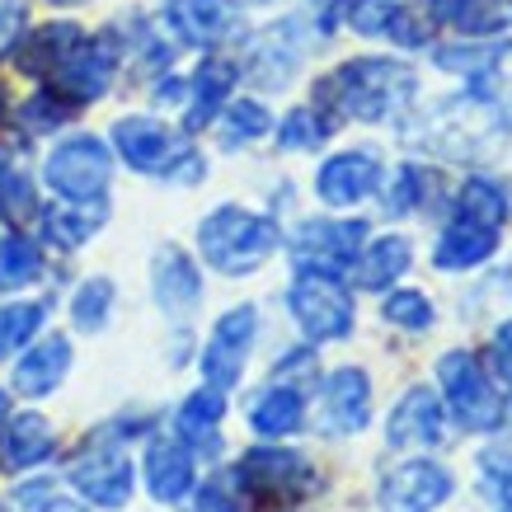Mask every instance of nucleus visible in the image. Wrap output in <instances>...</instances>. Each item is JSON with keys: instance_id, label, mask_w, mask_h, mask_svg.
<instances>
[{"instance_id": "a18cd8bd", "label": "nucleus", "mask_w": 512, "mask_h": 512, "mask_svg": "<svg viewBox=\"0 0 512 512\" xmlns=\"http://www.w3.org/2000/svg\"><path fill=\"white\" fill-rule=\"evenodd\" d=\"M5 414H10V400H5V390H0V423H5Z\"/></svg>"}, {"instance_id": "4c0bfd02", "label": "nucleus", "mask_w": 512, "mask_h": 512, "mask_svg": "<svg viewBox=\"0 0 512 512\" xmlns=\"http://www.w3.org/2000/svg\"><path fill=\"white\" fill-rule=\"evenodd\" d=\"M423 188H428V170H419V165H400V174H395V184H390L386 212H390V217H404V212H419V207H423Z\"/></svg>"}, {"instance_id": "4468645a", "label": "nucleus", "mask_w": 512, "mask_h": 512, "mask_svg": "<svg viewBox=\"0 0 512 512\" xmlns=\"http://www.w3.org/2000/svg\"><path fill=\"white\" fill-rule=\"evenodd\" d=\"M113 71H118V52H113L104 38H80L71 52L62 57V66L52 71L57 90L76 104H90V99H104L113 85Z\"/></svg>"}, {"instance_id": "c756f323", "label": "nucleus", "mask_w": 512, "mask_h": 512, "mask_svg": "<svg viewBox=\"0 0 512 512\" xmlns=\"http://www.w3.org/2000/svg\"><path fill=\"white\" fill-rule=\"evenodd\" d=\"M80 38H85V33H80L76 24H47V29H38L29 38V47H24V71H33V76H52Z\"/></svg>"}, {"instance_id": "37998d69", "label": "nucleus", "mask_w": 512, "mask_h": 512, "mask_svg": "<svg viewBox=\"0 0 512 512\" xmlns=\"http://www.w3.org/2000/svg\"><path fill=\"white\" fill-rule=\"evenodd\" d=\"M494 367H498V376L512 386V320H503V325L494 329Z\"/></svg>"}, {"instance_id": "412c9836", "label": "nucleus", "mask_w": 512, "mask_h": 512, "mask_svg": "<svg viewBox=\"0 0 512 512\" xmlns=\"http://www.w3.org/2000/svg\"><path fill=\"white\" fill-rule=\"evenodd\" d=\"M57 451V433L43 414H5L0 423V456L10 470H33L43 466L47 456Z\"/></svg>"}, {"instance_id": "cd10ccee", "label": "nucleus", "mask_w": 512, "mask_h": 512, "mask_svg": "<svg viewBox=\"0 0 512 512\" xmlns=\"http://www.w3.org/2000/svg\"><path fill=\"white\" fill-rule=\"evenodd\" d=\"M109 217L104 202H66V207H47L43 212V235L57 249H80Z\"/></svg>"}, {"instance_id": "f8f14e48", "label": "nucleus", "mask_w": 512, "mask_h": 512, "mask_svg": "<svg viewBox=\"0 0 512 512\" xmlns=\"http://www.w3.org/2000/svg\"><path fill=\"white\" fill-rule=\"evenodd\" d=\"M372 419V376L362 367H339L320 390V428L329 437H353Z\"/></svg>"}, {"instance_id": "7c9ffc66", "label": "nucleus", "mask_w": 512, "mask_h": 512, "mask_svg": "<svg viewBox=\"0 0 512 512\" xmlns=\"http://www.w3.org/2000/svg\"><path fill=\"white\" fill-rule=\"evenodd\" d=\"M43 273V249L33 245L29 235H5L0 240V292L29 287Z\"/></svg>"}, {"instance_id": "f704fd0d", "label": "nucleus", "mask_w": 512, "mask_h": 512, "mask_svg": "<svg viewBox=\"0 0 512 512\" xmlns=\"http://www.w3.org/2000/svg\"><path fill=\"white\" fill-rule=\"evenodd\" d=\"M386 320L395 329H409V334H423V329H433L437 311H433V301L423 292H414V287H400V292H390L386 296Z\"/></svg>"}, {"instance_id": "72a5a7b5", "label": "nucleus", "mask_w": 512, "mask_h": 512, "mask_svg": "<svg viewBox=\"0 0 512 512\" xmlns=\"http://www.w3.org/2000/svg\"><path fill=\"white\" fill-rule=\"evenodd\" d=\"M268 127H273V118H268V109L259 99H235L231 109H226V118H221V146H226V151L249 146V141L264 137Z\"/></svg>"}, {"instance_id": "6e6552de", "label": "nucleus", "mask_w": 512, "mask_h": 512, "mask_svg": "<svg viewBox=\"0 0 512 512\" xmlns=\"http://www.w3.org/2000/svg\"><path fill=\"white\" fill-rule=\"evenodd\" d=\"M451 494H456L451 470L442 461H428V456H414V461L386 470L376 484L381 512H437Z\"/></svg>"}, {"instance_id": "b1692460", "label": "nucleus", "mask_w": 512, "mask_h": 512, "mask_svg": "<svg viewBox=\"0 0 512 512\" xmlns=\"http://www.w3.org/2000/svg\"><path fill=\"white\" fill-rule=\"evenodd\" d=\"M301 423H306V395L296 386H268L249 404V428L268 442L301 433Z\"/></svg>"}, {"instance_id": "bb28decb", "label": "nucleus", "mask_w": 512, "mask_h": 512, "mask_svg": "<svg viewBox=\"0 0 512 512\" xmlns=\"http://www.w3.org/2000/svg\"><path fill=\"white\" fill-rule=\"evenodd\" d=\"M296 62H301V47L292 43V24H278L268 29L259 43H254V57H249V76L268 85V90H282L287 80L296 76Z\"/></svg>"}, {"instance_id": "49530a36", "label": "nucleus", "mask_w": 512, "mask_h": 512, "mask_svg": "<svg viewBox=\"0 0 512 512\" xmlns=\"http://www.w3.org/2000/svg\"><path fill=\"white\" fill-rule=\"evenodd\" d=\"M498 503H503V508H498V512H512V494H508V498H498Z\"/></svg>"}, {"instance_id": "2f4dec72", "label": "nucleus", "mask_w": 512, "mask_h": 512, "mask_svg": "<svg viewBox=\"0 0 512 512\" xmlns=\"http://www.w3.org/2000/svg\"><path fill=\"white\" fill-rule=\"evenodd\" d=\"M113 301H118V292H113L109 278H85L80 282L76 296H71V320H76L80 334H99V329L109 325Z\"/></svg>"}, {"instance_id": "423d86ee", "label": "nucleus", "mask_w": 512, "mask_h": 512, "mask_svg": "<svg viewBox=\"0 0 512 512\" xmlns=\"http://www.w3.org/2000/svg\"><path fill=\"white\" fill-rule=\"evenodd\" d=\"M235 484L245 489L254 503L264 508H296L301 498H311L320 489V475L306 456L296 451H282V447H259V451H245L240 466H235Z\"/></svg>"}, {"instance_id": "aec40b11", "label": "nucleus", "mask_w": 512, "mask_h": 512, "mask_svg": "<svg viewBox=\"0 0 512 512\" xmlns=\"http://www.w3.org/2000/svg\"><path fill=\"white\" fill-rule=\"evenodd\" d=\"M71 372V339L62 334H47L43 343H33L29 353L15 362V390L29 400H43L66 381Z\"/></svg>"}, {"instance_id": "9b49d317", "label": "nucleus", "mask_w": 512, "mask_h": 512, "mask_svg": "<svg viewBox=\"0 0 512 512\" xmlns=\"http://www.w3.org/2000/svg\"><path fill=\"white\" fill-rule=\"evenodd\" d=\"M362 245H367V221H306L292 235V259L296 268L339 273V268H353Z\"/></svg>"}, {"instance_id": "a211bd4d", "label": "nucleus", "mask_w": 512, "mask_h": 512, "mask_svg": "<svg viewBox=\"0 0 512 512\" xmlns=\"http://www.w3.org/2000/svg\"><path fill=\"white\" fill-rule=\"evenodd\" d=\"M165 24L174 29V38L188 47H212L221 38H231L240 15L231 0H170L165 5Z\"/></svg>"}, {"instance_id": "2eb2a0df", "label": "nucleus", "mask_w": 512, "mask_h": 512, "mask_svg": "<svg viewBox=\"0 0 512 512\" xmlns=\"http://www.w3.org/2000/svg\"><path fill=\"white\" fill-rule=\"evenodd\" d=\"M381 184V156L376 151H339L315 170V198L325 207H357Z\"/></svg>"}, {"instance_id": "79ce46f5", "label": "nucleus", "mask_w": 512, "mask_h": 512, "mask_svg": "<svg viewBox=\"0 0 512 512\" xmlns=\"http://www.w3.org/2000/svg\"><path fill=\"white\" fill-rule=\"evenodd\" d=\"M24 24H29V10H24L19 0H5V5H0V62H5V57L19 47Z\"/></svg>"}, {"instance_id": "7ed1b4c3", "label": "nucleus", "mask_w": 512, "mask_h": 512, "mask_svg": "<svg viewBox=\"0 0 512 512\" xmlns=\"http://www.w3.org/2000/svg\"><path fill=\"white\" fill-rule=\"evenodd\" d=\"M113 151L137 174H160V179H174V184H198L207 174V160L179 132H170L160 118H146V113H132V118L113 123Z\"/></svg>"}, {"instance_id": "de8ad7c7", "label": "nucleus", "mask_w": 512, "mask_h": 512, "mask_svg": "<svg viewBox=\"0 0 512 512\" xmlns=\"http://www.w3.org/2000/svg\"><path fill=\"white\" fill-rule=\"evenodd\" d=\"M52 5H85V0H52Z\"/></svg>"}, {"instance_id": "58836bf2", "label": "nucleus", "mask_w": 512, "mask_h": 512, "mask_svg": "<svg viewBox=\"0 0 512 512\" xmlns=\"http://www.w3.org/2000/svg\"><path fill=\"white\" fill-rule=\"evenodd\" d=\"M19 118H24V127H29V132H57V127L71 118V104H62L52 90H43V94H33L29 104L19 109Z\"/></svg>"}, {"instance_id": "a878e982", "label": "nucleus", "mask_w": 512, "mask_h": 512, "mask_svg": "<svg viewBox=\"0 0 512 512\" xmlns=\"http://www.w3.org/2000/svg\"><path fill=\"white\" fill-rule=\"evenodd\" d=\"M428 15L442 24H456L461 33L489 38V33L512 29V0H433Z\"/></svg>"}, {"instance_id": "393cba45", "label": "nucleus", "mask_w": 512, "mask_h": 512, "mask_svg": "<svg viewBox=\"0 0 512 512\" xmlns=\"http://www.w3.org/2000/svg\"><path fill=\"white\" fill-rule=\"evenodd\" d=\"M231 90H235V66L221 62V57H207V62L193 71V80H188V94H193V99H188V113H184L188 132H198V127L212 123V118L226 109Z\"/></svg>"}, {"instance_id": "c85d7f7f", "label": "nucleus", "mask_w": 512, "mask_h": 512, "mask_svg": "<svg viewBox=\"0 0 512 512\" xmlns=\"http://www.w3.org/2000/svg\"><path fill=\"white\" fill-rule=\"evenodd\" d=\"M456 217H466V221H475V226L498 231V226L512 217V202H508V193H503V184L475 174V179H466L461 198H456Z\"/></svg>"}, {"instance_id": "4be33fe9", "label": "nucleus", "mask_w": 512, "mask_h": 512, "mask_svg": "<svg viewBox=\"0 0 512 512\" xmlns=\"http://www.w3.org/2000/svg\"><path fill=\"white\" fill-rule=\"evenodd\" d=\"M494 249H498V231L456 217L442 226V235H437L433 264L447 268V273H466V268H480L484 259H494Z\"/></svg>"}, {"instance_id": "f03ea898", "label": "nucleus", "mask_w": 512, "mask_h": 512, "mask_svg": "<svg viewBox=\"0 0 512 512\" xmlns=\"http://www.w3.org/2000/svg\"><path fill=\"white\" fill-rule=\"evenodd\" d=\"M278 245V221L264 217V212H249V207H235V202L198 221V254L207 259V268H217L226 278L259 273L278 254Z\"/></svg>"}, {"instance_id": "39448f33", "label": "nucleus", "mask_w": 512, "mask_h": 512, "mask_svg": "<svg viewBox=\"0 0 512 512\" xmlns=\"http://www.w3.org/2000/svg\"><path fill=\"white\" fill-rule=\"evenodd\" d=\"M437 386H442V404L451 409V419L461 423V428H470V433H498L503 419H508L503 395L494 390L484 362L461 353V348L437 362Z\"/></svg>"}, {"instance_id": "8fccbe9b", "label": "nucleus", "mask_w": 512, "mask_h": 512, "mask_svg": "<svg viewBox=\"0 0 512 512\" xmlns=\"http://www.w3.org/2000/svg\"><path fill=\"white\" fill-rule=\"evenodd\" d=\"M249 5H268V0H249Z\"/></svg>"}, {"instance_id": "dca6fc26", "label": "nucleus", "mask_w": 512, "mask_h": 512, "mask_svg": "<svg viewBox=\"0 0 512 512\" xmlns=\"http://www.w3.org/2000/svg\"><path fill=\"white\" fill-rule=\"evenodd\" d=\"M151 296H156L160 311L170 315V320H179V325L198 311L202 273L179 245H160L156 249V259H151Z\"/></svg>"}, {"instance_id": "f257e3e1", "label": "nucleus", "mask_w": 512, "mask_h": 512, "mask_svg": "<svg viewBox=\"0 0 512 512\" xmlns=\"http://www.w3.org/2000/svg\"><path fill=\"white\" fill-rule=\"evenodd\" d=\"M315 94L339 118L381 123L414 94V71L404 62H390V57H357V62H343Z\"/></svg>"}, {"instance_id": "c03bdc74", "label": "nucleus", "mask_w": 512, "mask_h": 512, "mask_svg": "<svg viewBox=\"0 0 512 512\" xmlns=\"http://www.w3.org/2000/svg\"><path fill=\"white\" fill-rule=\"evenodd\" d=\"M43 512H90V508H80L71 498H52V503H43Z\"/></svg>"}, {"instance_id": "09e8293b", "label": "nucleus", "mask_w": 512, "mask_h": 512, "mask_svg": "<svg viewBox=\"0 0 512 512\" xmlns=\"http://www.w3.org/2000/svg\"><path fill=\"white\" fill-rule=\"evenodd\" d=\"M0 118H5V99H0Z\"/></svg>"}, {"instance_id": "473e14b6", "label": "nucleus", "mask_w": 512, "mask_h": 512, "mask_svg": "<svg viewBox=\"0 0 512 512\" xmlns=\"http://www.w3.org/2000/svg\"><path fill=\"white\" fill-rule=\"evenodd\" d=\"M43 320H47L43 301H10V306H0V362L15 357L24 343H33Z\"/></svg>"}, {"instance_id": "f3484780", "label": "nucleus", "mask_w": 512, "mask_h": 512, "mask_svg": "<svg viewBox=\"0 0 512 512\" xmlns=\"http://www.w3.org/2000/svg\"><path fill=\"white\" fill-rule=\"evenodd\" d=\"M146 489L160 503H184L198 484V456L179 442V437H156L146 447Z\"/></svg>"}, {"instance_id": "20e7f679", "label": "nucleus", "mask_w": 512, "mask_h": 512, "mask_svg": "<svg viewBox=\"0 0 512 512\" xmlns=\"http://www.w3.org/2000/svg\"><path fill=\"white\" fill-rule=\"evenodd\" d=\"M287 311L311 343L348 339L357 320L353 292L339 282V273H325V268H296L292 287H287Z\"/></svg>"}, {"instance_id": "ddd939ff", "label": "nucleus", "mask_w": 512, "mask_h": 512, "mask_svg": "<svg viewBox=\"0 0 512 512\" xmlns=\"http://www.w3.org/2000/svg\"><path fill=\"white\" fill-rule=\"evenodd\" d=\"M447 437V404L442 395H433L428 386L404 390V400L390 409L386 419V442L395 451H423L437 447Z\"/></svg>"}, {"instance_id": "1a4fd4ad", "label": "nucleus", "mask_w": 512, "mask_h": 512, "mask_svg": "<svg viewBox=\"0 0 512 512\" xmlns=\"http://www.w3.org/2000/svg\"><path fill=\"white\" fill-rule=\"evenodd\" d=\"M71 489H76L90 508H127L132 503V489H137V470L118 447L99 442V447L80 451V461L71 466Z\"/></svg>"}, {"instance_id": "5701e85b", "label": "nucleus", "mask_w": 512, "mask_h": 512, "mask_svg": "<svg viewBox=\"0 0 512 512\" xmlns=\"http://www.w3.org/2000/svg\"><path fill=\"white\" fill-rule=\"evenodd\" d=\"M409 264H414V245L404 235H381L362 245V254L353 259V282L362 292H386L409 273Z\"/></svg>"}, {"instance_id": "9d476101", "label": "nucleus", "mask_w": 512, "mask_h": 512, "mask_svg": "<svg viewBox=\"0 0 512 512\" xmlns=\"http://www.w3.org/2000/svg\"><path fill=\"white\" fill-rule=\"evenodd\" d=\"M254 334H259V311L254 306H231V311L221 315L207 348H202V376H207V386L231 390L245 376Z\"/></svg>"}, {"instance_id": "ea45409f", "label": "nucleus", "mask_w": 512, "mask_h": 512, "mask_svg": "<svg viewBox=\"0 0 512 512\" xmlns=\"http://www.w3.org/2000/svg\"><path fill=\"white\" fill-rule=\"evenodd\" d=\"M0 207H5V212H10L15 221H24V217H33V212H38L33 184L24 179V174H15V170L0 174Z\"/></svg>"}, {"instance_id": "a19ab883", "label": "nucleus", "mask_w": 512, "mask_h": 512, "mask_svg": "<svg viewBox=\"0 0 512 512\" xmlns=\"http://www.w3.org/2000/svg\"><path fill=\"white\" fill-rule=\"evenodd\" d=\"M480 466H484V489L494 498H508L512 494V456L508 451H484Z\"/></svg>"}, {"instance_id": "c9c22d12", "label": "nucleus", "mask_w": 512, "mask_h": 512, "mask_svg": "<svg viewBox=\"0 0 512 512\" xmlns=\"http://www.w3.org/2000/svg\"><path fill=\"white\" fill-rule=\"evenodd\" d=\"M325 137H329V123H320V113H315V109L287 113V118H282V127H278V146H282V151H315Z\"/></svg>"}, {"instance_id": "0eeeda50", "label": "nucleus", "mask_w": 512, "mask_h": 512, "mask_svg": "<svg viewBox=\"0 0 512 512\" xmlns=\"http://www.w3.org/2000/svg\"><path fill=\"white\" fill-rule=\"evenodd\" d=\"M43 179H47V188L66 202H104L109 179H113L109 146L99 137H90V132L57 141L52 156L43 160Z\"/></svg>"}, {"instance_id": "6ab92c4d", "label": "nucleus", "mask_w": 512, "mask_h": 512, "mask_svg": "<svg viewBox=\"0 0 512 512\" xmlns=\"http://www.w3.org/2000/svg\"><path fill=\"white\" fill-rule=\"evenodd\" d=\"M221 419H226V395H221L217 386H202L179 404L174 433H179V442H184L193 456H217L221 451V437H217Z\"/></svg>"}, {"instance_id": "e433bc0d", "label": "nucleus", "mask_w": 512, "mask_h": 512, "mask_svg": "<svg viewBox=\"0 0 512 512\" xmlns=\"http://www.w3.org/2000/svg\"><path fill=\"white\" fill-rule=\"evenodd\" d=\"M400 10H404V0H353V5H348V24H353L362 38H381V33H390V24H395Z\"/></svg>"}]
</instances>
